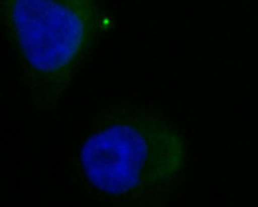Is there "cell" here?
Listing matches in <instances>:
<instances>
[{"label":"cell","instance_id":"7a4b0ae2","mask_svg":"<svg viewBox=\"0 0 258 207\" xmlns=\"http://www.w3.org/2000/svg\"><path fill=\"white\" fill-rule=\"evenodd\" d=\"M5 36L32 106L55 110L100 36L98 0H0Z\"/></svg>","mask_w":258,"mask_h":207},{"label":"cell","instance_id":"6da1fadb","mask_svg":"<svg viewBox=\"0 0 258 207\" xmlns=\"http://www.w3.org/2000/svg\"><path fill=\"white\" fill-rule=\"evenodd\" d=\"M186 163V143L169 120L124 103L98 114L78 153L85 182L111 207H167Z\"/></svg>","mask_w":258,"mask_h":207}]
</instances>
